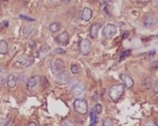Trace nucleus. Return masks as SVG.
Wrapping results in <instances>:
<instances>
[{"label":"nucleus","mask_w":158,"mask_h":126,"mask_svg":"<svg viewBox=\"0 0 158 126\" xmlns=\"http://www.w3.org/2000/svg\"><path fill=\"white\" fill-rule=\"evenodd\" d=\"M147 85L146 86V88H151V86H152V85H153V81H152V79H150V78H146L143 82V85Z\"/></svg>","instance_id":"23"},{"label":"nucleus","mask_w":158,"mask_h":126,"mask_svg":"<svg viewBox=\"0 0 158 126\" xmlns=\"http://www.w3.org/2000/svg\"><path fill=\"white\" fill-rule=\"evenodd\" d=\"M101 24L98 23H95L94 25H92L91 28H90V36L92 38H96L98 35V32L101 29Z\"/></svg>","instance_id":"16"},{"label":"nucleus","mask_w":158,"mask_h":126,"mask_svg":"<svg viewBox=\"0 0 158 126\" xmlns=\"http://www.w3.org/2000/svg\"><path fill=\"white\" fill-rule=\"evenodd\" d=\"M63 2H70L71 0H63Z\"/></svg>","instance_id":"35"},{"label":"nucleus","mask_w":158,"mask_h":126,"mask_svg":"<svg viewBox=\"0 0 158 126\" xmlns=\"http://www.w3.org/2000/svg\"><path fill=\"white\" fill-rule=\"evenodd\" d=\"M36 30V28L35 25H26L23 29V36L25 39H30L31 37L33 36Z\"/></svg>","instance_id":"11"},{"label":"nucleus","mask_w":158,"mask_h":126,"mask_svg":"<svg viewBox=\"0 0 158 126\" xmlns=\"http://www.w3.org/2000/svg\"><path fill=\"white\" fill-rule=\"evenodd\" d=\"M33 63V58L28 54H22L16 60V65L21 68H28Z\"/></svg>","instance_id":"4"},{"label":"nucleus","mask_w":158,"mask_h":126,"mask_svg":"<svg viewBox=\"0 0 158 126\" xmlns=\"http://www.w3.org/2000/svg\"><path fill=\"white\" fill-rule=\"evenodd\" d=\"M97 114L94 110H92L90 112V118H91V123L90 125H95L97 122Z\"/></svg>","instance_id":"20"},{"label":"nucleus","mask_w":158,"mask_h":126,"mask_svg":"<svg viewBox=\"0 0 158 126\" xmlns=\"http://www.w3.org/2000/svg\"><path fill=\"white\" fill-rule=\"evenodd\" d=\"M120 79L123 81V85H125L127 88H131L135 85V82H134L133 79L130 77V76L127 75V74H120Z\"/></svg>","instance_id":"13"},{"label":"nucleus","mask_w":158,"mask_h":126,"mask_svg":"<svg viewBox=\"0 0 158 126\" xmlns=\"http://www.w3.org/2000/svg\"><path fill=\"white\" fill-rule=\"evenodd\" d=\"M85 89L84 85H81L79 83L74 87L73 89H72V92L74 94V96L77 98H81L85 95Z\"/></svg>","instance_id":"12"},{"label":"nucleus","mask_w":158,"mask_h":126,"mask_svg":"<svg viewBox=\"0 0 158 126\" xmlns=\"http://www.w3.org/2000/svg\"><path fill=\"white\" fill-rule=\"evenodd\" d=\"M2 69L0 68V73H2Z\"/></svg>","instance_id":"36"},{"label":"nucleus","mask_w":158,"mask_h":126,"mask_svg":"<svg viewBox=\"0 0 158 126\" xmlns=\"http://www.w3.org/2000/svg\"><path fill=\"white\" fill-rule=\"evenodd\" d=\"M29 125H37V124H36V123H35V122H30V123H29Z\"/></svg>","instance_id":"34"},{"label":"nucleus","mask_w":158,"mask_h":126,"mask_svg":"<svg viewBox=\"0 0 158 126\" xmlns=\"http://www.w3.org/2000/svg\"><path fill=\"white\" fill-rule=\"evenodd\" d=\"M19 17L25 21H29V22H35V19H33V18H29V17H28V16H25V15L21 14Z\"/></svg>","instance_id":"27"},{"label":"nucleus","mask_w":158,"mask_h":126,"mask_svg":"<svg viewBox=\"0 0 158 126\" xmlns=\"http://www.w3.org/2000/svg\"><path fill=\"white\" fill-rule=\"evenodd\" d=\"M51 69H52V73L55 76H57L59 74L62 73L65 71V63L60 58H56L52 61L51 65Z\"/></svg>","instance_id":"3"},{"label":"nucleus","mask_w":158,"mask_h":126,"mask_svg":"<svg viewBox=\"0 0 158 126\" xmlns=\"http://www.w3.org/2000/svg\"><path fill=\"white\" fill-rule=\"evenodd\" d=\"M145 125H156V124L154 122H147L145 124Z\"/></svg>","instance_id":"30"},{"label":"nucleus","mask_w":158,"mask_h":126,"mask_svg":"<svg viewBox=\"0 0 158 126\" xmlns=\"http://www.w3.org/2000/svg\"><path fill=\"white\" fill-rule=\"evenodd\" d=\"M93 17V10L88 7H85L83 9L81 12V19L83 22H89Z\"/></svg>","instance_id":"14"},{"label":"nucleus","mask_w":158,"mask_h":126,"mask_svg":"<svg viewBox=\"0 0 158 126\" xmlns=\"http://www.w3.org/2000/svg\"><path fill=\"white\" fill-rule=\"evenodd\" d=\"M8 52V43L6 40H0V54H6Z\"/></svg>","instance_id":"18"},{"label":"nucleus","mask_w":158,"mask_h":126,"mask_svg":"<svg viewBox=\"0 0 158 126\" xmlns=\"http://www.w3.org/2000/svg\"><path fill=\"white\" fill-rule=\"evenodd\" d=\"M55 52H56V54H64L66 51H65V50H63V49L62 48H56V50H55Z\"/></svg>","instance_id":"28"},{"label":"nucleus","mask_w":158,"mask_h":126,"mask_svg":"<svg viewBox=\"0 0 158 126\" xmlns=\"http://www.w3.org/2000/svg\"><path fill=\"white\" fill-rule=\"evenodd\" d=\"M55 81L57 84L59 85H67L68 84L69 81H70V77H69V73L67 72H63L62 73L59 74V75L56 76Z\"/></svg>","instance_id":"10"},{"label":"nucleus","mask_w":158,"mask_h":126,"mask_svg":"<svg viewBox=\"0 0 158 126\" xmlns=\"http://www.w3.org/2000/svg\"><path fill=\"white\" fill-rule=\"evenodd\" d=\"M77 84H79L78 80L76 79V78H74V79H72L71 81H69V82H68L69 88H70V89H71L72 90V89H73V88H74V87L77 85Z\"/></svg>","instance_id":"21"},{"label":"nucleus","mask_w":158,"mask_h":126,"mask_svg":"<svg viewBox=\"0 0 158 126\" xmlns=\"http://www.w3.org/2000/svg\"><path fill=\"white\" fill-rule=\"evenodd\" d=\"M131 50H125V51H123L120 55V61H122L123 59H125L126 58H127L128 56L131 54Z\"/></svg>","instance_id":"22"},{"label":"nucleus","mask_w":158,"mask_h":126,"mask_svg":"<svg viewBox=\"0 0 158 126\" xmlns=\"http://www.w3.org/2000/svg\"><path fill=\"white\" fill-rule=\"evenodd\" d=\"M112 124H113V122H112V121L109 118L105 119V120L103 121V125L104 126H111Z\"/></svg>","instance_id":"26"},{"label":"nucleus","mask_w":158,"mask_h":126,"mask_svg":"<svg viewBox=\"0 0 158 126\" xmlns=\"http://www.w3.org/2000/svg\"><path fill=\"white\" fill-rule=\"evenodd\" d=\"M117 33V27L115 25L112 24H108V25L104 28L102 32V35L104 38L106 39H111Z\"/></svg>","instance_id":"6"},{"label":"nucleus","mask_w":158,"mask_h":126,"mask_svg":"<svg viewBox=\"0 0 158 126\" xmlns=\"http://www.w3.org/2000/svg\"><path fill=\"white\" fill-rule=\"evenodd\" d=\"M94 110L97 113V114H100L102 112V106L101 104H96L95 108H94Z\"/></svg>","instance_id":"25"},{"label":"nucleus","mask_w":158,"mask_h":126,"mask_svg":"<svg viewBox=\"0 0 158 126\" xmlns=\"http://www.w3.org/2000/svg\"><path fill=\"white\" fill-rule=\"evenodd\" d=\"M50 47L48 45H45V46H43V47H41V48L40 49L39 51H38L37 53V55H38V58H40V59H44L45 58H46V56H47V54H48L49 51H50Z\"/></svg>","instance_id":"15"},{"label":"nucleus","mask_w":158,"mask_h":126,"mask_svg":"<svg viewBox=\"0 0 158 126\" xmlns=\"http://www.w3.org/2000/svg\"><path fill=\"white\" fill-rule=\"evenodd\" d=\"M5 84V79L4 78H1L0 79V85H4Z\"/></svg>","instance_id":"31"},{"label":"nucleus","mask_w":158,"mask_h":126,"mask_svg":"<svg viewBox=\"0 0 158 126\" xmlns=\"http://www.w3.org/2000/svg\"><path fill=\"white\" fill-rule=\"evenodd\" d=\"M56 40L59 44L63 46H67L69 43V41H70V35L67 32H63V33H61L60 35L57 36L56 38Z\"/></svg>","instance_id":"9"},{"label":"nucleus","mask_w":158,"mask_h":126,"mask_svg":"<svg viewBox=\"0 0 158 126\" xmlns=\"http://www.w3.org/2000/svg\"><path fill=\"white\" fill-rule=\"evenodd\" d=\"M157 67H158V61L153 62V64H152V68L156 69Z\"/></svg>","instance_id":"29"},{"label":"nucleus","mask_w":158,"mask_h":126,"mask_svg":"<svg viewBox=\"0 0 158 126\" xmlns=\"http://www.w3.org/2000/svg\"><path fill=\"white\" fill-rule=\"evenodd\" d=\"M52 2H55V1H56V0H51Z\"/></svg>","instance_id":"37"},{"label":"nucleus","mask_w":158,"mask_h":126,"mask_svg":"<svg viewBox=\"0 0 158 126\" xmlns=\"http://www.w3.org/2000/svg\"><path fill=\"white\" fill-rule=\"evenodd\" d=\"M124 89H125V85L123 84L115 85L110 88L108 95L114 102H117L122 96L123 93L124 92Z\"/></svg>","instance_id":"1"},{"label":"nucleus","mask_w":158,"mask_h":126,"mask_svg":"<svg viewBox=\"0 0 158 126\" xmlns=\"http://www.w3.org/2000/svg\"><path fill=\"white\" fill-rule=\"evenodd\" d=\"M2 1H8V0H2Z\"/></svg>","instance_id":"38"},{"label":"nucleus","mask_w":158,"mask_h":126,"mask_svg":"<svg viewBox=\"0 0 158 126\" xmlns=\"http://www.w3.org/2000/svg\"><path fill=\"white\" fill-rule=\"evenodd\" d=\"M41 83V77L40 76H32L27 82L28 90L31 92H35Z\"/></svg>","instance_id":"5"},{"label":"nucleus","mask_w":158,"mask_h":126,"mask_svg":"<svg viewBox=\"0 0 158 126\" xmlns=\"http://www.w3.org/2000/svg\"><path fill=\"white\" fill-rule=\"evenodd\" d=\"M2 25H3L6 28H7V27H8V25H9V23H8V22H6V21H5V22H2Z\"/></svg>","instance_id":"32"},{"label":"nucleus","mask_w":158,"mask_h":126,"mask_svg":"<svg viewBox=\"0 0 158 126\" xmlns=\"http://www.w3.org/2000/svg\"><path fill=\"white\" fill-rule=\"evenodd\" d=\"M6 125V123L3 122V120H2V119H0V125Z\"/></svg>","instance_id":"33"},{"label":"nucleus","mask_w":158,"mask_h":126,"mask_svg":"<svg viewBox=\"0 0 158 126\" xmlns=\"http://www.w3.org/2000/svg\"><path fill=\"white\" fill-rule=\"evenodd\" d=\"M157 23V18L153 14H148L143 19V25L146 28H152Z\"/></svg>","instance_id":"8"},{"label":"nucleus","mask_w":158,"mask_h":126,"mask_svg":"<svg viewBox=\"0 0 158 126\" xmlns=\"http://www.w3.org/2000/svg\"><path fill=\"white\" fill-rule=\"evenodd\" d=\"M71 72L72 73L77 74L80 72V67L77 65H73L71 66Z\"/></svg>","instance_id":"24"},{"label":"nucleus","mask_w":158,"mask_h":126,"mask_svg":"<svg viewBox=\"0 0 158 126\" xmlns=\"http://www.w3.org/2000/svg\"><path fill=\"white\" fill-rule=\"evenodd\" d=\"M73 106L74 110L79 114L85 115L88 113V103L85 99L77 98L73 103Z\"/></svg>","instance_id":"2"},{"label":"nucleus","mask_w":158,"mask_h":126,"mask_svg":"<svg viewBox=\"0 0 158 126\" xmlns=\"http://www.w3.org/2000/svg\"><path fill=\"white\" fill-rule=\"evenodd\" d=\"M92 50L91 47V43L87 39H84V40H81L80 43H79V50L84 55H88L90 54Z\"/></svg>","instance_id":"7"},{"label":"nucleus","mask_w":158,"mask_h":126,"mask_svg":"<svg viewBox=\"0 0 158 126\" xmlns=\"http://www.w3.org/2000/svg\"><path fill=\"white\" fill-rule=\"evenodd\" d=\"M17 81H18V79L15 77L14 74H10L8 76L7 80H6V84H7V86L9 87L10 88H14L17 85Z\"/></svg>","instance_id":"17"},{"label":"nucleus","mask_w":158,"mask_h":126,"mask_svg":"<svg viewBox=\"0 0 158 126\" xmlns=\"http://www.w3.org/2000/svg\"><path fill=\"white\" fill-rule=\"evenodd\" d=\"M61 28H62V24L60 23V22H56L51 24L49 29H50V31L52 33H57V32H59V31L61 29Z\"/></svg>","instance_id":"19"}]
</instances>
